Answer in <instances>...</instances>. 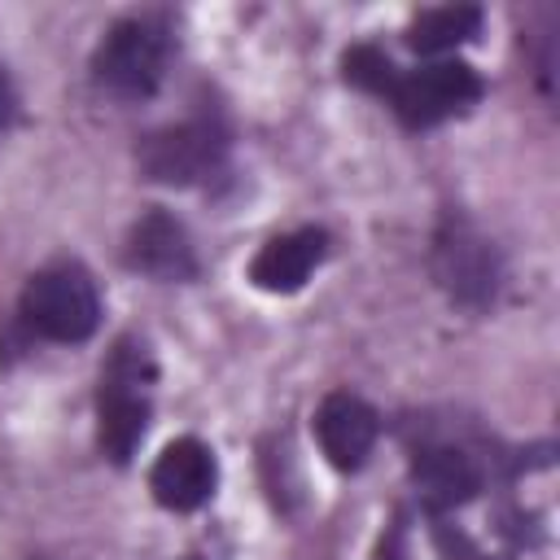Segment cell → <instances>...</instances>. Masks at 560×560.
<instances>
[{"label":"cell","instance_id":"12","mask_svg":"<svg viewBox=\"0 0 560 560\" xmlns=\"http://www.w3.org/2000/svg\"><path fill=\"white\" fill-rule=\"evenodd\" d=\"M481 31V9L477 4H446V9H424L407 26V44L416 52H446L468 44Z\"/></svg>","mask_w":560,"mask_h":560},{"label":"cell","instance_id":"10","mask_svg":"<svg viewBox=\"0 0 560 560\" xmlns=\"http://www.w3.org/2000/svg\"><path fill=\"white\" fill-rule=\"evenodd\" d=\"M328 254V236L319 228H298V232H284L276 241H267L254 262H249V280L267 293H293L311 280V271L324 262Z\"/></svg>","mask_w":560,"mask_h":560},{"label":"cell","instance_id":"7","mask_svg":"<svg viewBox=\"0 0 560 560\" xmlns=\"http://www.w3.org/2000/svg\"><path fill=\"white\" fill-rule=\"evenodd\" d=\"M214 481H219V468H214V455L206 442L197 438H175L162 446L153 472H149V490L162 508L171 512H192L201 508L210 494H214Z\"/></svg>","mask_w":560,"mask_h":560},{"label":"cell","instance_id":"3","mask_svg":"<svg viewBox=\"0 0 560 560\" xmlns=\"http://www.w3.org/2000/svg\"><path fill=\"white\" fill-rule=\"evenodd\" d=\"M166 52H171V39L158 22L122 18L105 31V39L92 57V79L114 96H131V101L153 96L166 74Z\"/></svg>","mask_w":560,"mask_h":560},{"label":"cell","instance_id":"14","mask_svg":"<svg viewBox=\"0 0 560 560\" xmlns=\"http://www.w3.org/2000/svg\"><path fill=\"white\" fill-rule=\"evenodd\" d=\"M433 542H438V560H494V556H486L464 529H455V525H446V521L433 525Z\"/></svg>","mask_w":560,"mask_h":560},{"label":"cell","instance_id":"5","mask_svg":"<svg viewBox=\"0 0 560 560\" xmlns=\"http://www.w3.org/2000/svg\"><path fill=\"white\" fill-rule=\"evenodd\" d=\"M228 158V131L214 118H188L175 127H158L140 140L136 162L158 184H201L210 179Z\"/></svg>","mask_w":560,"mask_h":560},{"label":"cell","instance_id":"11","mask_svg":"<svg viewBox=\"0 0 560 560\" xmlns=\"http://www.w3.org/2000/svg\"><path fill=\"white\" fill-rule=\"evenodd\" d=\"M411 481H416L420 499H424L433 512H446V508L468 503V499L481 490V468H477V459H472L468 451L438 442V446L416 451V459H411Z\"/></svg>","mask_w":560,"mask_h":560},{"label":"cell","instance_id":"16","mask_svg":"<svg viewBox=\"0 0 560 560\" xmlns=\"http://www.w3.org/2000/svg\"><path fill=\"white\" fill-rule=\"evenodd\" d=\"M18 118V92H13V83H9V74L0 70V131L9 127Z\"/></svg>","mask_w":560,"mask_h":560},{"label":"cell","instance_id":"6","mask_svg":"<svg viewBox=\"0 0 560 560\" xmlns=\"http://www.w3.org/2000/svg\"><path fill=\"white\" fill-rule=\"evenodd\" d=\"M385 96L407 127H433V122L464 114L481 96V79L464 61H433V66L398 74Z\"/></svg>","mask_w":560,"mask_h":560},{"label":"cell","instance_id":"9","mask_svg":"<svg viewBox=\"0 0 560 560\" xmlns=\"http://www.w3.org/2000/svg\"><path fill=\"white\" fill-rule=\"evenodd\" d=\"M127 262L153 280H192L197 276L192 241H188L184 223L171 219L166 210H149L144 219H136V228L127 232Z\"/></svg>","mask_w":560,"mask_h":560},{"label":"cell","instance_id":"8","mask_svg":"<svg viewBox=\"0 0 560 560\" xmlns=\"http://www.w3.org/2000/svg\"><path fill=\"white\" fill-rule=\"evenodd\" d=\"M376 411L354 394H328L315 411V438L332 468L354 472L376 446Z\"/></svg>","mask_w":560,"mask_h":560},{"label":"cell","instance_id":"15","mask_svg":"<svg viewBox=\"0 0 560 560\" xmlns=\"http://www.w3.org/2000/svg\"><path fill=\"white\" fill-rule=\"evenodd\" d=\"M376 560H402V521H394L381 542H376Z\"/></svg>","mask_w":560,"mask_h":560},{"label":"cell","instance_id":"4","mask_svg":"<svg viewBox=\"0 0 560 560\" xmlns=\"http://www.w3.org/2000/svg\"><path fill=\"white\" fill-rule=\"evenodd\" d=\"M433 276L451 293V302L481 311L494 302L503 271H499L494 245L464 214H446L433 232Z\"/></svg>","mask_w":560,"mask_h":560},{"label":"cell","instance_id":"1","mask_svg":"<svg viewBox=\"0 0 560 560\" xmlns=\"http://www.w3.org/2000/svg\"><path fill=\"white\" fill-rule=\"evenodd\" d=\"M22 319L48 341H88L101 324V298L83 267L57 262L26 280Z\"/></svg>","mask_w":560,"mask_h":560},{"label":"cell","instance_id":"2","mask_svg":"<svg viewBox=\"0 0 560 560\" xmlns=\"http://www.w3.org/2000/svg\"><path fill=\"white\" fill-rule=\"evenodd\" d=\"M149 354L144 346H118L105 376H101V398H96V438H101V451L114 459V464H127L131 451L140 446L144 438V424H149Z\"/></svg>","mask_w":560,"mask_h":560},{"label":"cell","instance_id":"13","mask_svg":"<svg viewBox=\"0 0 560 560\" xmlns=\"http://www.w3.org/2000/svg\"><path fill=\"white\" fill-rule=\"evenodd\" d=\"M341 70H346V79H350L354 88L376 92V96H385V92L394 88V79H398L394 61H389L381 48H372V44H354V48L341 57Z\"/></svg>","mask_w":560,"mask_h":560}]
</instances>
